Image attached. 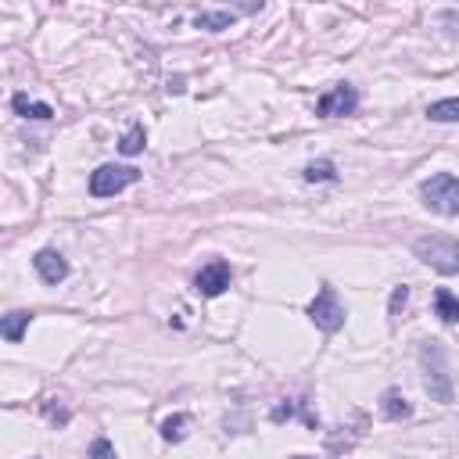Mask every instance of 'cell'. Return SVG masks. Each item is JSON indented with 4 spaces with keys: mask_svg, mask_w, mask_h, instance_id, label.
I'll return each mask as SVG.
<instances>
[{
    "mask_svg": "<svg viewBox=\"0 0 459 459\" xmlns=\"http://www.w3.org/2000/svg\"><path fill=\"white\" fill-rule=\"evenodd\" d=\"M186 427H190V416L176 412V416H169V420L161 423V437H165V441H183V437H186Z\"/></svg>",
    "mask_w": 459,
    "mask_h": 459,
    "instance_id": "15",
    "label": "cell"
},
{
    "mask_svg": "<svg viewBox=\"0 0 459 459\" xmlns=\"http://www.w3.org/2000/svg\"><path fill=\"white\" fill-rule=\"evenodd\" d=\"M143 143H147V133H143V126L136 122V126H129V133L122 136L118 151H122V154H140V151H143Z\"/></svg>",
    "mask_w": 459,
    "mask_h": 459,
    "instance_id": "16",
    "label": "cell"
},
{
    "mask_svg": "<svg viewBox=\"0 0 459 459\" xmlns=\"http://www.w3.org/2000/svg\"><path fill=\"white\" fill-rule=\"evenodd\" d=\"M405 298H409V287H394V294H391V316L405 305Z\"/></svg>",
    "mask_w": 459,
    "mask_h": 459,
    "instance_id": "19",
    "label": "cell"
},
{
    "mask_svg": "<svg viewBox=\"0 0 459 459\" xmlns=\"http://www.w3.org/2000/svg\"><path fill=\"white\" fill-rule=\"evenodd\" d=\"M420 197L437 215H459V179L452 172H437L420 183Z\"/></svg>",
    "mask_w": 459,
    "mask_h": 459,
    "instance_id": "2",
    "label": "cell"
},
{
    "mask_svg": "<svg viewBox=\"0 0 459 459\" xmlns=\"http://www.w3.org/2000/svg\"><path fill=\"white\" fill-rule=\"evenodd\" d=\"M14 111L22 115V118H50L54 115V108L50 104H43V100H29L25 93H14Z\"/></svg>",
    "mask_w": 459,
    "mask_h": 459,
    "instance_id": "10",
    "label": "cell"
},
{
    "mask_svg": "<svg viewBox=\"0 0 459 459\" xmlns=\"http://www.w3.org/2000/svg\"><path fill=\"white\" fill-rule=\"evenodd\" d=\"M434 312L441 316V323H459V298L441 287V290L434 294Z\"/></svg>",
    "mask_w": 459,
    "mask_h": 459,
    "instance_id": "12",
    "label": "cell"
},
{
    "mask_svg": "<svg viewBox=\"0 0 459 459\" xmlns=\"http://www.w3.org/2000/svg\"><path fill=\"white\" fill-rule=\"evenodd\" d=\"M305 179H308V183H333V179H337L333 161H312V165L305 169Z\"/></svg>",
    "mask_w": 459,
    "mask_h": 459,
    "instance_id": "17",
    "label": "cell"
},
{
    "mask_svg": "<svg viewBox=\"0 0 459 459\" xmlns=\"http://www.w3.org/2000/svg\"><path fill=\"white\" fill-rule=\"evenodd\" d=\"M29 323H32V312H7L4 323H0V333L14 344V341H22V333H25Z\"/></svg>",
    "mask_w": 459,
    "mask_h": 459,
    "instance_id": "11",
    "label": "cell"
},
{
    "mask_svg": "<svg viewBox=\"0 0 459 459\" xmlns=\"http://www.w3.org/2000/svg\"><path fill=\"white\" fill-rule=\"evenodd\" d=\"M420 362H423V387L430 394V402H452V377L445 369V355L434 341H423L420 344Z\"/></svg>",
    "mask_w": 459,
    "mask_h": 459,
    "instance_id": "1",
    "label": "cell"
},
{
    "mask_svg": "<svg viewBox=\"0 0 459 459\" xmlns=\"http://www.w3.org/2000/svg\"><path fill=\"white\" fill-rule=\"evenodd\" d=\"M355 104H359V93H355L348 82H337V86H330V90L316 100V115H323V118L351 115V111H355Z\"/></svg>",
    "mask_w": 459,
    "mask_h": 459,
    "instance_id": "6",
    "label": "cell"
},
{
    "mask_svg": "<svg viewBox=\"0 0 459 459\" xmlns=\"http://www.w3.org/2000/svg\"><path fill=\"white\" fill-rule=\"evenodd\" d=\"M32 265H36V273L43 276V283H61V280L68 276V262H65V258H61L57 251H50V247L36 251Z\"/></svg>",
    "mask_w": 459,
    "mask_h": 459,
    "instance_id": "8",
    "label": "cell"
},
{
    "mask_svg": "<svg viewBox=\"0 0 459 459\" xmlns=\"http://www.w3.org/2000/svg\"><path fill=\"white\" fill-rule=\"evenodd\" d=\"M226 287H230V265H226L222 258L208 262V265L194 276V290H197L201 298H219Z\"/></svg>",
    "mask_w": 459,
    "mask_h": 459,
    "instance_id": "7",
    "label": "cell"
},
{
    "mask_svg": "<svg viewBox=\"0 0 459 459\" xmlns=\"http://www.w3.org/2000/svg\"><path fill=\"white\" fill-rule=\"evenodd\" d=\"M251 11H262V4H247V7H237V11H201L194 22H197V29L219 32V29L233 25V18H237V14H251Z\"/></svg>",
    "mask_w": 459,
    "mask_h": 459,
    "instance_id": "9",
    "label": "cell"
},
{
    "mask_svg": "<svg viewBox=\"0 0 459 459\" xmlns=\"http://www.w3.org/2000/svg\"><path fill=\"white\" fill-rule=\"evenodd\" d=\"M308 319L323 330V333H337L341 326H344V305L337 301V290L330 287V283H323L319 290H316V298L308 301Z\"/></svg>",
    "mask_w": 459,
    "mask_h": 459,
    "instance_id": "4",
    "label": "cell"
},
{
    "mask_svg": "<svg viewBox=\"0 0 459 459\" xmlns=\"http://www.w3.org/2000/svg\"><path fill=\"white\" fill-rule=\"evenodd\" d=\"M298 459H308V455H298Z\"/></svg>",
    "mask_w": 459,
    "mask_h": 459,
    "instance_id": "20",
    "label": "cell"
},
{
    "mask_svg": "<svg viewBox=\"0 0 459 459\" xmlns=\"http://www.w3.org/2000/svg\"><path fill=\"white\" fill-rule=\"evenodd\" d=\"M412 251L420 262H427L430 269H437L445 276L459 273V240H452V237H420L412 244Z\"/></svg>",
    "mask_w": 459,
    "mask_h": 459,
    "instance_id": "3",
    "label": "cell"
},
{
    "mask_svg": "<svg viewBox=\"0 0 459 459\" xmlns=\"http://www.w3.org/2000/svg\"><path fill=\"white\" fill-rule=\"evenodd\" d=\"M430 122H459V97H445V100H434L427 108Z\"/></svg>",
    "mask_w": 459,
    "mask_h": 459,
    "instance_id": "14",
    "label": "cell"
},
{
    "mask_svg": "<svg viewBox=\"0 0 459 459\" xmlns=\"http://www.w3.org/2000/svg\"><path fill=\"white\" fill-rule=\"evenodd\" d=\"M380 409H384V416H387V420H405V416H412V405H409L398 391H384Z\"/></svg>",
    "mask_w": 459,
    "mask_h": 459,
    "instance_id": "13",
    "label": "cell"
},
{
    "mask_svg": "<svg viewBox=\"0 0 459 459\" xmlns=\"http://www.w3.org/2000/svg\"><path fill=\"white\" fill-rule=\"evenodd\" d=\"M140 179V172L133 165H100L97 172H90V194L93 197H115L118 190L133 186Z\"/></svg>",
    "mask_w": 459,
    "mask_h": 459,
    "instance_id": "5",
    "label": "cell"
},
{
    "mask_svg": "<svg viewBox=\"0 0 459 459\" xmlns=\"http://www.w3.org/2000/svg\"><path fill=\"white\" fill-rule=\"evenodd\" d=\"M90 459H115V445H111L108 437H97V441L90 445Z\"/></svg>",
    "mask_w": 459,
    "mask_h": 459,
    "instance_id": "18",
    "label": "cell"
}]
</instances>
